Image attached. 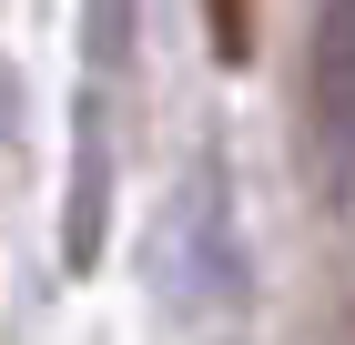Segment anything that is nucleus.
<instances>
[{
	"label": "nucleus",
	"instance_id": "obj_1",
	"mask_svg": "<svg viewBox=\"0 0 355 345\" xmlns=\"http://www.w3.org/2000/svg\"><path fill=\"white\" fill-rule=\"evenodd\" d=\"M82 173H102V122L82 133ZM71 264H92V183H82V213H71Z\"/></svg>",
	"mask_w": 355,
	"mask_h": 345
},
{
	"label": "nucleus",
	"instance_id": "obj_2",
	"mask_svg": "<svg viewBox=\"0 0 355 345\" xmlns=\"http://www.w3.org/2000/svg\"><path fill=\"white\" fill-rule=\"evenodd\" d=\"M203 10H214V41H223V51L254 41V0H203Z\"/></svg>",
	"mask_w": 355,
	"mask_h": 345
}]
</instances>
